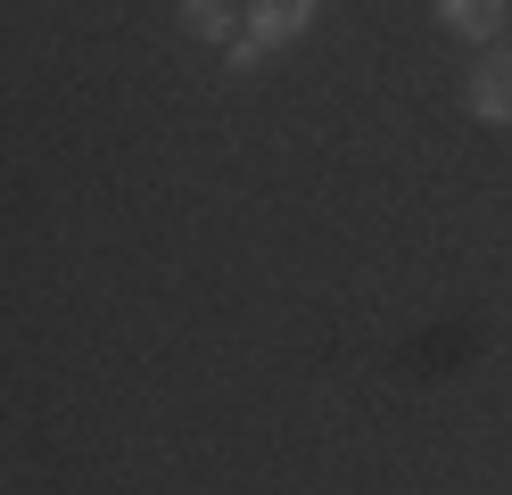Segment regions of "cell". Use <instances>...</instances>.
<instances>
[{"label": "cell", "instance_id": "cell-1", "mask_svg": "<svg viewBox=\"0 0 512 495\" xmlns=\"http://www.w3.org/2000/svg\"><path fill=\"white\" fill-rule=\"evenodd\" d=\"M314 9H323V0H248V9H240V42L273 50V42H290V33H306Z\"/></svg>", "mask_w": 512, "mask_h": 495}, {"label": "cell", "instance_id": "cell-2", "mask_svg": "<svg viewBox=\"0 0 512 495\" xmlns=\"http://www.w3.org/2000/svg\"><path fill=\"white\" fill-rule=\"evenodd\" d=\"M471 116L479 124H512V50H488L471 66Z\"/></svg>", "mask_w": 512, "mask_h": 495}, {"label": "cell", "instance_id": "cell-3", "mask_svg": "<svg viewBox=\"0 0 512 495\" xmlns=\"http://www.w3.org/2000/svg\"><path fill=\"white\" fill-rule=\"evenodd\" d=\"M438 25L463 42H496L504 33V0H438Z\"/></svg>", "mask_w": 512, "mask_h": 495}, {"label": "cell", "instance_id": "cell-4", "mask_svg": "<svg viewBox=\"0 0 512 495\" xmlns=\"http://www.w3.org/2000/svg\"><path fill=\"white\" fill-rule=\"evenodd\" d=\"M182 25L199 33V42H240V9L232 0H182Z\"/></svg>", "mask_w": 512, "mask_h": 495}, {"label": "cell", "instance_id": "cell-5", "mask_svg": "<svg viewBox=\"0 0 512 495\" xmlns=\"http://www.w3.org/2000/svg\"><path fill=\"white\" fill-rule=\"evenodd\" d=\"M223 66H232V75H256V66H265V50H256V42H232V50H223Z\"/></svg>", "mask_w": 512, "mask_h": 495}]
</instances>
